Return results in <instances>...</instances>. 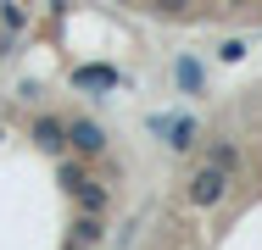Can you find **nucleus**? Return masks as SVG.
I'll list each match as a JSON object with an SVG mask.
<instances>
[{"label": "nucleus", "mask_w": 262, "mask_h": 250, "mask_svg": "<svg viewBox=\"0 0 262 250\" xmlns=\"http://www.w3.org/2000/svg\"><path fill=\"white\" fill-rule=\"evenodd\" d=\"M67 195L78 200V206H84V211H95V217H101V211H106V200H112V195H106V189H101V184H95V178H90V172H78V178H73V184H67Z\"/></svg>", "instance_id": "nucleus-4"}, {"label": "nucleus", "mask_w": 262, "mask_h": 250, "mask_svg": "<svg viewBox=\"0 0 262 250\" xmlns=\"http://www.w3.org/2000/svg\"><path fill=\"white\" fill-rule=\"evenodd\" d=\"M73 239H78V245H101V217H95V211H84V217L73 222Z\"/></svg>", "instance_id": "nucleus-8"}, {"label": "nucleus", "mask_w": 262, "mask_h": 250, "mask_svg": "<svg viewBox=\"0 0 262 250\" xmlns=\"http://www.w3.org/2000/svg\"><path fill=\"white\" fill-rule=\"evenodd\" d=\"M117 84H123L117 67H73V89H90L95 95V89H117Z\"/></svg>", "instance_id": "nucleus-6"}, {"label": "nucleus", "mask_w": 262, "mask_h": 250, "mask_svg": "<svg viewBox=\"0 0 262 250\" xmlns=\"http://www.w3.org/2000/svg\"><path fill=\"white\" fill-rule=\"evenodd\" d=\"M229 178H234V172H223V167H195V172H190V200H195V206H217V200L229 195Z\"/></svg>", "instance_id": "nucleus-1"}, {"label": "nucleus", "mask_w": 262, "mask_h": 250, "mask_svg": "<svg viewBox=\"0 0 262 250\" xmlns=\"http://www.w3.org/2000/svg\"><path fill=\"white\" fill-rule=\"evenodd\" d=\"M179 84H184V89H201V67H195V61H179Z\"/></svg>", "instance_id": "nucleus-10"}, {"label": "nucleus", "mask_w": 262, "mask_h": 250, "mask_svg": "<svg viewBox=\"0 0 262 250\" xmlns=\"http://www.w3.org/2000/svg\"><path fill=\"white\" fill-rule=\"evenodd\" d=\"M207 161H212V167H223V172H234V167H240V145H234V139H212V145H207Z\"/></svg>", "instance_id": "nucleus-7"}, {"label": "nucleus", "mask_w": 262, "mask_h": 250, "mask_svg": "<svg viewBox=\"0 0 262 250\" xmlns=\"http://www.w3.org/2000/svg\"><path fill=\"white\" fill-rule=\"evenodd\" d=\"M67 145L78 150V156H101L106 150V128L90 122V117H78V122H67Z\"/></svg>", "instance_id": "nucleus-2"}, {"label": "nucleus", "mask_w": 262, "mask_h": 250, "mask_svg": "<svg viewBox=\"0 0 262 250\" xmlns=\"http://www.w3.org/2000/svg\"><path fill=\"white\" fill-rule=\"evenodd\" d=\"M190 6L195 0H151V11H162V17H190Z\"/></svg>", "instance_id": "nucleus-9"}, {"label": "nucleus", "mask_w": 262, "mask_h": 250, "mask_svg": "<svg viewBox=\"0 0 262 250\" xmlns=\"http://www.w3.org/2000/svg\"><path fill=\"white\" fill-rule=\"evenodd\" d=\"M246 6H251V0H229V11H246Z\"/></svg>", "instance_id": "nucleus-12"}, {"label": "nucleus", "mask_w": 262, "mask_h": 250, "mask_svg": "<svg viewBox=\"0 0 262 250\" xmlns=\"http://www.w3.org/2000/svg\"><path fill=\"white\" fill-rule=\"evenodd\" d=\"M0 139H6V134H0Z\"/></svg>", "instance_id": "nucleus-13"}, {"label": "nucleus", "mask_w": 262, "mask_h": 250, "mask_svg": "<svg viewBox=\"0 0 262 250\" xmlns=\"http://www.w3.org/2000/svg\"><path fill=\"white\" fill-rule=\"evenodd\" d=\"M217 56H223V61H240V56H246V39H229V45L217 50Z\"/></svg>", "instance_id": "nucleus-11"}, {"label": "nucleus", "mask_w": 262, "mask_h": 250, "mask_svg": "<svg viewBox=\"0 0 262 250\" xmlns=\"http://www.w3.org/2000/svg\"><path fill=\"white\" fill-rule=\"evenodd\" d=\"M34 145L45 150V156H61V150H67V122H61V117H39V122H34Z\"/></svg>", "instance_id": "nucleus-5"}, {"label": "nucleus", "mask_w": 262, "mask_h": 250, "mask_svg": "<svg viewBox=\"0 0 262 250\" xmlns=\"http://www.w3.org/2000/svg\"><path fill=\"white\" fill-rule=\"evenodd\" d=\"M151 128H157V134H167V150H190V145H195V122H190V117L162 111V117H151Z\"/></svg>", "instance_id": "nucleus-3"}]
</instances>
